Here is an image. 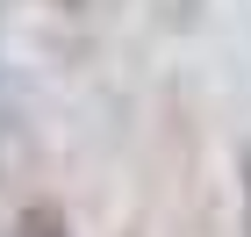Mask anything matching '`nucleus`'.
Returning a JSON list of instances; mask_svg holds the SVG:
<instances>
[{"instance_id": "obj_1", "label": "nucleus", "mask_w": 251, "mask_h": 237, "mask_svg": "<svg viewBox=\"0 0 251 237\" xmlns=\"http://www.w3.org/2000/svg\"><path fill=\"white\" fill-rule=\"evenodd\" d=\"M15 237H65V216L50 209V201H36V209L15 223Z\"/></svg>"}, {"instance_id": "obj_2", "label": "nucleus", "mask_w": 251, "mask_h": 237, "mask_svg": "<svg viewBox=\"0 0 251 237\" xmlns=\"http://www.w3.org/2000/svg\"><path fill=\"white\" fill-rule=\"evenodd\" d=\"M244 209H251V151H244Z\"/></svg>"}]
</instances>
